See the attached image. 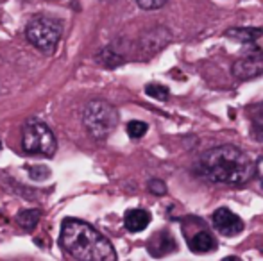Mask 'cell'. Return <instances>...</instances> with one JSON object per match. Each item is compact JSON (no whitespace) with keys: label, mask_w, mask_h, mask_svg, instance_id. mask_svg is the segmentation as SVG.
I'll list each match as a JSON object with an SVG mask.
<instances>
[{"label":"cell","mask_w":263,"mask_h":261,"mask_svg":"<svg viewBox=\"0 0 263 261\" xmlns=\"http://www.w3.org/2000/svg\"><path fill=\"white\" fill-rule=\"evenodd\" d=\"M22 147L31 156L50 157L58 150V142L47 124L40 122L38 118H29L22 132Z\"/></svg>","instance_id":"obj_4"},{"label":"cell","mask_w":263,"mask_h":261,"mask_svg":"<svg viewBox=\"0 0 263 261\" xmlns=\"http://www.w3.org/2000/svg\"><path fill=\"white\" fill-rule=\"evenodd\" d=\"M83 124L91 138L106 139L118 126V111L106 101H90L83 109Z\"/></svg>","instance_id":"obj_3"},{"label":"cell","mask_w":263,"mask_h":261,"mask_svg":"<svg viewBox=\"0 0 263 261\" xmlns=\"http://www.w3.org/2000/svg\"><path fill=\"white\" fill-rule=\"evenodd\" d=\"M145 93L149 97L156 98V101H166L168 98V88L163 86V84H156V83H151L145 86Z\"/></svg>","instance_id":"obj_16"},{"label":"cell","mask_w":263,"mask_h":261,"mask_svg":"<svg viewBox=\"0 0 263 261\" xmlns=\"http://www.w3.org/2000/svg\"><path fill=\"white\" fill-rule=\"evenodd\" d=\"M253 136L263 143V104L253 109Z\"/></svg>","instance_id":"obj_15"},{"label":"cell","mask_w":263,"mask_h":261,"mask_svg":"<svg viewBox=\"0 0 263 261\" xmlns=\"http://www.w3.org/2000/svg\"><path fill=\"white\" fill-rule=\"evenodd\" d=\"M149 131V126L145 122H140V120H133V122L127 124V134L131 136L133 139H138L142 136H145V132Z\"/></svg>","instance_id":"obj_17"},{"label":"cell","mask_w":263,"mask_h":261,"mask_svg":"<svg viewBox=\"0 0 263 261\" xmlns=\"http://www.w3.org/2000/svg\"><path fill=\"white\" fill-rule=\"evenodd\" d=\"M147 188H149V192L153 193V195H165L166 193V185L161 179H151V181L147 183Z\"/></svg>","instance_id":"obj_19"},{"label":"cell","mask_w":263,"mask_h":261,"mask_svg":"<svg viewBox=\"0 0 263 261\" xmlns=\"http://www.w3.org/2000/svg\"><path fill=\"white\" fill-rule=\"evenodd\" d=\"M151 213L145 209H129L124 215V226L129 233H140V231L147 229L151 224Z\"/></svg>","instance_id":"obj_9"},{"label":"cell","mask_w":263,"mask_h":261,"mask_svg":"<svg viewBox=\"0 0 263 261\" xmlns=\"http://www.w3.org/2000/svg\"><path fill=\"white\" fill-rule=\"evenodd\" d=\"M263 72V56L258 49H249L233 65V75L238 79H253Z\"/></svg>","instance_id":"obj_6"},{"label":"cell","mask_w":263,"mask_h":261,"mask_svg":"<svg viewBox=\"0 0 263 261\" xmlns=\"http://www.w3.org/2000/svg\"><path fill=\"white\" fill-rule=\"evenodd\" d=\"M97 61L102 66H106V68H117L118 65L124 63V56H120V54L109 45V47H104V49L99 50Z\"/></svg>","instance_id":"obj_12"},{"label":"cell","mask_w":263,"mask_h":261,"mask_svg":"<svg viewBox=\"0 0 263 261\" xmlns=\"http://www.w3.org/2000/svg\"><path fill=\"white\" fill-rule=\"evenodd\" d=\"M201 172L206 179L218 185L240 186L256 174V161L238 147L220 145L202 154Z\"/></svg>","instance_id":"obj_1"},{"label":"cell","mask_w":263,"mask_h":261,"mask_svg":"<svg viewBox=\"0 0 263 261\" xmlns=\"http://www.w3.org/2000/svg\"><path fill=\"white\" fill-rule=\"evenodd\" d=\"M170 42H172V34L168 32V29H165V27L153 29V31L147 32L142 38V42H140V47H138L140 57L145 59V57L154 56L159 50L165 49Z\"/></svg>","instance_id":"obj_8"},{"label":"cell","mask_w":263,"mask_h":261,"mask_svg":"<svg viewBox=\"0 0 263 261\" xmlns=\"http://www.w3.org/2000/svg\"><path fill=\"white\" fill-rule=\"evenodd\" d=\"M228 36L240 43H253L256 42L260 36H263V29L258 27H236V29H229Z\"/></svg>","instance_id":"obj_11"},{"label":"cell","mask_w":263,"mask_h":261,"mask_svg":"<svg viewBox=\"0 0 263 261\" xmlns=\"http://www.w3.org/2000/svg\"><path fill=\"white\" fill-rule=\"evenodd\" d=\"M188 245H190V251L195 252V254H206V252H211L217 247L213 234L206 229L195 231L192 238H188Z\"/></svg>","instance_id":"obj_10"},{"label":"cell","mask_w":263,"mask_h":261,"mask_svg":"<svg viewBox=\"0 0 263 261\" xmlns=\"http://www.w3.org/2000/svg\"><path fill=\"white\" fill-rule=\"evenodd\" d=\"M213 227L222 234V236H236L243 231V222L236 213H233L228 208H218L211 215Z\"/></svg>","instance_id":"obj_7"},{"label":"cell","mask_w":263,"mask_h":261,"mask_svg":"<svg viewBox=\"0 0 263 261\" xmlns=\"http://www.w3.org/2000/svg\"><path fill=\"white\" fill-rule=\"evenodd\" d=\"M29 175H31L34 181H45L50 175V170L45 167V165H40V167H29Z\"/></svg>","instance_id":"obj_18"},{"label":"cell","mask_w":263,"mask_h":261,"mask_svg":"<svg viewBox=\"0 0 263 261\" xmlns=\"http://www.w3.org/2000/svg\"><path fill=\"white\" fill-rule=\"evenodd\" d=\"M63 34V25L54 18L34 16L25 27V38L42 52H52Z\"/></svg>","instance_id":"obj_5"},{"label":"cell","mask_w":263,"mask_h":261,"mask_svg":"<svg viewBox=\"0 0 263 261\" xmlns=\"http://www.w3.org/2000/svg\"><path fill=\"white\" fill-rule=\"evenodd\" d=\"M256 175H258V179H260V185L263 188V157H260V159L256 161Z\"/></svg>","instance_id":"obj_21"},{"label":"cell","mask_w":263,"mask_h":261,"mask_svg":"<svg viewBox=\"0 0 263 261\" xmlns=\"http://www.w3.org/2000/svg\"><path fill=\"white\" fill-rule=\"evenodd\" d=\"M154 245H158V247H159V251H158L156 256H165L166 252H172V251H176V249H177L176 242L172 240V236H170L166 231L159 233L158 236H154L153 240H151L149 247H154Z\"/></svg>","instance_id":"obj_14"},{"label":"cell","mask_w":263,"mask_h":261,"mask_svg":"<svg viewBox=\"0 0 263 261\" xmlns=\"http://www.w3.org/2000/svg\"><path fill=\"white\" fill-rule=\"evenodd\" d=\"M168 2V0H136V4H138V7H142V9L145 11H156V9H161L165 4Z\"/></svg>","instance_id":"obj_20"},{"label":"cell","mask_w":263,"mask_h":261,"mask_svg":"<svg viewBox=\"0 0 263 261\" xmlns=\"http://www.w3.org/2000/svg\"><path fill=\"white\" fill-rule=\"evenodd\" d=\"M42 211L40 209H22L16 215V222L20 227H24L25 231H32L40 222Z\"/></svg>","instance_id":"obj_13"},{"label":"cell","mask_w":263,"mask_h":261,"mask_svg":"<svg viewBox=\"0 0 263 261\" xmlns=\"http://www.w3.org/2000/svg\"><path fill=\"white\" fill-rule=\"evenodd\" d=\"M0 149H2V142H0Z\"/></svg>","instance_id":"obj_22"},{"label":"cell","mask_w":263,"mask_h":261,"mask_svg":"<svg viewBox=\"0 0 263 261\" xmlns=\"http://www.w3.org/2000/svg\"><path fill=\"white\" fill-rule=\"evenodd\" d=\"M59 245L72 258L81 261H115L117 252L111 242L93 226L79 218H65L59 233Z\"/></svg>","instance_id":"obj_2"}]
</instances>
